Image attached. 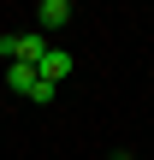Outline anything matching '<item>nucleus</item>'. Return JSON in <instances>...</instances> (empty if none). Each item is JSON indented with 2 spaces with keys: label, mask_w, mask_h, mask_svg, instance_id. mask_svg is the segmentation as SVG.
Here are the masks:
<instances>
[{
  "label": "nucleus",
  "mask_w": 154,
  "mask_h": 160,
  "mask_svg": "<svg viewBox=\"0 0 154 160\" xmlns=\"http://www.w3.org/2000/svg\"><path fill=\"white\" fill-rule=\"evenodd\" d=\"M47 36L42 30H24V36H0V59H12V65H30V71H42V59H47Z\"/></svg>",
  "instance_id": "1"
},
{
  "label": "nucleus",
  "mask_w": 154,
  "mask_h": 160,
  "mask_svg": "<svg viewBox=\"0 0 154 160\" xmlns=\"http://www.w3.org/2000/svg\"><path fill=\"white\" fill-rule=\"evenodd\" d=\"M71 24V0H42L36 6V30L42 36H53V30H65Z\"/></svg>",
  "instance_id": "2"
},
{
  "label": "nucleus",
  "mask_w": 154,
  "mask_h": 160,
  "mask_svg": "<svg viewBox=\"0 0 154 160\" xmlns=\"http://www.w3.org/2000/svg\"><path fill=\"white\" fill-rule=\"evenodd\" d=\"M71 71H77V59H71L65 48H47V59H42V71H36V77H47V83H59V77H71Z\"/></svg>",
  "instance_id": "3"
},
{
  "label": "nucleus",
  "mask_w": 154,
  "mask_h": 160,
  "mask_svg": "<svg viewBox=\"0 0 154 160\" xmlns=\"http://www.w3.org/2000/svg\"><path fill=\"white\" fill-rule=\"evenodd\" d=\"M6 89H12V95H30V89H36V71H30V65H6Z\"/></svg>",
  "instance_id": "4"
},
{
  "label": "nucleus",
  "mask_w": 154,
  "mask_h": 160,
  "mask_svg": "<svg viewBox=\"0 0 154 160\" xmlns=\"http://www.w3.org/2000/svg\"><path fill=\"white\" fill-rule=\"evenodd\" d=\"M53 95H59V83H47V77H36V89H30L24 101H36V107H53Z\"/></svg>",
  "instance_id": "5"
},
{
  "label": "nucleus",
  "mask_w": 154,
  "mask_h": 160,
  "mask_svg": "<svg viewBox=\"0 0 154 160\" xmlns=\"http://www.w3.org/2000/svg\"><path fill=\"white\" fill-rule=\"evenodd\" d=\"M119 160H137V154H119Z\"/></svg>",
  "instance_id": "6"
}]
</instances>
